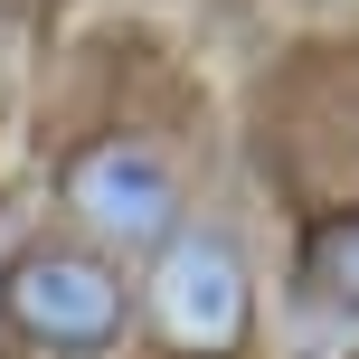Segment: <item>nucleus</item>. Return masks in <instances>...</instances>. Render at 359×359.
Returning a JSON list of instances; mask_svg holds the SVG:
<instances>
[{"instance_id": "1", "label": "nucleus", "mask_w": 359, "mask_h": 359, "mask_svg": "<svg viewBox=\"0 0 359 359\" xmlns=\"http://www.w3.org/2000/svg\"><path fill=\"white\" fill-rule=\"evenodd\" d=\"M255 142H265V170L284 180V189L322 198V208H359V57L350 48L284 57V67L265 76Z\"/></svg>"}, {"instance_id": "2", "label": "nucleus", "mask_w": 359, "mask_h": 359, "mask_svg": "<svg viewBox=\"0 0 359 359\" xmlns=\"http://www.w3.org/2000/svg\"><path fill=\"white\" fill-rule=\"evenodd\" d=\"M151 331L180 359H236L255 331V274L227 227H180L151 255Z\"/></svg>"}, {"instance_id": "3", "label": "nucleus", "mask_w": 359, "mask_h": 359, "mask_svg": "<svg viewBox=\"0 0 359 359\" xmlns=\"http://www.w3.org/2000/svg\"><path fill=\"white\" fill-rule=\"evenodd\" d=\"M0 322H10L19 341H38V350L95 359V350L123 341L133 293H123V274H114L104 255H86V246H29L0 274Z\"/></svg>"}, {"instance_id": "4", "label": "nucleus", "mask_w": 359, "mask_h": 359, "mask_svg": "<svg viewBox=\"0 0 359 359\" xmlns=\"http://www.w3.org/2000/svg\"><path fill=\"white\" fill-rule=\"evenodd\" d=\"M67 208L104 246H170L180 236V161L142 133H95L67 161Z\"/></svg>"}, {"instance_id": "5", "label": "nucleus", "mask_w": 359, "mask_h": 359, "mask_svg": "<svg viewBox=\"0 0 359 359\" xmlns=\"http://www.w3.org/2000/svg\"><path fill=\"white\" fill-rule=\"evenodd\" d=\"M293 284L312 293V303L350 312L359 322V208H322L303 227V246H293Z\"/></svg>"}, {"instance_id": "6", "label": "nucleus", "mask_w": 359, "mask_h": 359, "mask_svg": "<svg viewBox=\"0 0 359 359\" xmlns=\"http://www.w3.org/2000/svg\"><path fill=\"white\" fill-rule=\"evenodd\" d=\"M0 236H19V198H0Z\"/></svg>"}]
</instances>
